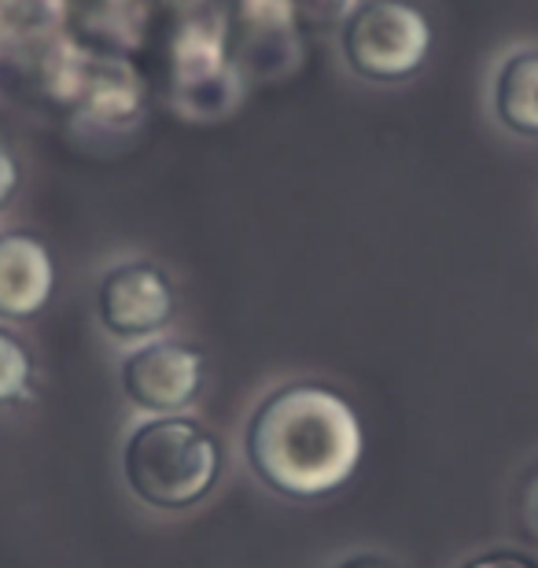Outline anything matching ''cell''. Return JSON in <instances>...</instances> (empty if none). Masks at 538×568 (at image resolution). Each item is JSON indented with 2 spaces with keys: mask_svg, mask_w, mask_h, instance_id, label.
Segmentation results:
<instances>
[{
  "mask_svg": "<svg viewBox=\"0 0 538 568\" xmlns=\"http://www.w3.org/2000/svg\"><path fill=\"white\" fill-rule=\"evenodd\" d=\"M461 568H538L535 561L520 558V554H506V550H490V554H479V558L465 561Z\"/></svg>",
  "mask_w": 538,
  "mask_h": 568,
  "instance_id": "obj_11",
  "label": "cell"
},
{
  "mask_svg": "<svg viewBox=\"0 0 538 568\" xmlns=\"http://www.w3.org/2000/svg\"><path fill=\"white\" fill-rule=\"evenodd\" d=\"M358 4L362 0H292V8L314 22H343Z\"/></svg>",
  "mask_w": 538,
  "mask_h": 568,
  "instance_id": "obj_9",
  "label": "cell"
},
{
  "mask_svg": "<svg viewBox=\"0 0 538 568\" xmlns=\"http://www.w3.org/2000/svg\"><path fill=\"white\" fill-rule=\"evenodd\" d=\"M339 52L351 74L373 85L414 78L432 52L428 16L409 0H365L343 19Z\"/></svg>",
  "mask_w": 538,
  "mask_h": 568,
  "instance_id": "obj_3",
  "label": "cell"
},
{
  "mask_svg": "<svg viewBox=\"0 0 538 568\" xmlns=\"http://www.w3.org/2000/svg\"><path fill=\"white\" fill-rule=\"evenodd\" d=\"M332 568H395L387 558H380V554H351V558L336 561Z\"/></svg>",
  "mask_w": 538,
  "mask_h": 568,
  "instance_id": "obj_13",
  "label": "cell"
},
{
  "mask_svg": "<svg viewBox=\"0 0 538 568\" xmlns=\"http://www.w3.org/2000/svg\"><path fill=\"white\" fill-rule=\"evenodd\" d=\"M177 314V292L170 277L148 258L111 266L97 284V322L122 344H144L166 333Z\"/></svg>",
  "mask_w": 538,
  "mask_h": 568,
  "instance_id": "obj_5",
  "label": "cell"
},
{
  "mask_svg": "<svg viewBox=\"0 0 538 568\" xmlns=\"http://www.w3.org/2000/svg\"><path fill=\"white\" fill-rule=\"evenodd\" d=\"M520 520H524V531L538 542V473L524 487V498H520Z\"/></svg>",
  "mask_w": 538,
  "mask_h": 568,
  "instance_id": "obj_12",
  "label": "cell"
},
{
  "mask_svg": "<svg viewBox=\"0 0 538 568\" xmlns=\"http://www.w3.org/2000/svg\"><path fill=\"white\" fill-rule=\"evenodd\" d=\"M490 108L509 133L538 141V49H520L501 60Z\"/></svg>",
  "mask_w": 538,
  "mask_h": 568,
  "instance_id": "obj_7",
  "label": "cell"
},
{
  "mask_svg": "<svg viewBox=\"0 0 538 568\" xmlns=\"http://www.w3.org/2000/svg\"><path fill=\"white\" fill-rule=\"evenodd\" d=\"M33 392V358L30 347L11 325H0V410L27 403Z\"/></svg>",
  "mask_w": 538,
  "mask_h": 568,
  "instance_id": "obj_8",
  "label": "cell"
},
{
  "mask_svg": "<svg viewBox=\"0 0 538 568\" xmlns=\"http://www.w3.org/2000/svg\"><path fill=\"white\" fill-rule=\"evenodd\" d=\"M365 454L362 417L339 392L300 381L270 392L247 417L244 458L262 487L317 503L351 484Z\"/></svg>",
  "mask_w": 538,
  "mask_h": 568,
  "instance_id": "obj_1",
  "label": "cell"
},
{
  "mask_svg": "<svg viewBox=\"0 0 538 568\" xmlns=\"http://www.w3.org/2000/svg\"><path fill=\"white\" fill-rule=\"evenodd\" d=\"M225 450L196 417H144L122 443V480L130 495L159 514H181L214 491Z\"/></svg>",
  "mask_w": 538,
  "mask_h": 568,
  "instance_id": "obj_2",
  "label": "cell"
},
{
  "mask_svg": "<svg viewBox=\"0 0 538 568\" xmlns=\"http://www.w3.org/2000/svg\"><path fill=\"white\" fill-rule=\"evenodd\" d=\"M122 395L144 417L189 414L207 384V358L185 339H144L122 355L119 366Z\"/></svg>",
  "mask_w": 538,
  "mask_h": 568,
  "instance_id": "obj_4",
  "label": "cell"
},
{
  "mask_svg": "<svg viewBox=\"0 0 538 568\" xmlns=\"http://www.w3.org/2000/svg\"><path fill=\"white\" fill-rule=\"evenodd\" d=\"M55 292V263L41 236L27 230L0 233V325L38 317Z\"/></svg>",
  "mask_w": 538,
  "mask_h": 568,
  "instance_id": "obj_6",
  "label": "cell"
},
{
  "mask_svg": "<svg viewBox=\"0 0 538 568\" xmlns=\"http://www.w3.org/2000/svg\"><path fill=\"white\" fill-rule=\"evenodd\" d=\"M19 185H22V163H19V155L0 141V211H8L11 203H16Z\"/></svg>",
  "mask_w": 538,
  "mask_h": 568,
  "instance_id": "obj_10",
  "label": "cell"
}]
</instances>
